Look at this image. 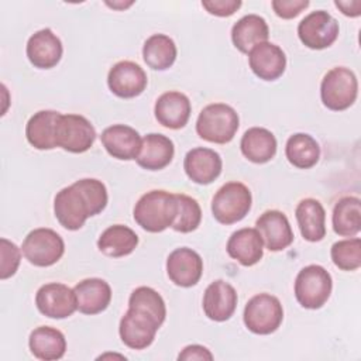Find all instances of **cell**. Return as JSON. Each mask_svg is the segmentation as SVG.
<instances>
[{
  "label": "cell",
  "instance_id": "obj_9",
  "mask_svg": "<svg viewBox=\"0 0 361 361\" xmlns=\"http://www.w3.org/2000/svg\"><path fill=\"white\" fill-rule=\"evenodd\" d=\"M94 140L96 130L86 117L80 114L59 116L55 130L56 147L72 154H82L90 149Z\"/></svg>",
  "mask_w": 361,
  "mask_h": 361
},
{
  "label": "cell",
  "instance_id": "obj_33",
  "mask_svg": "<svg viewBox=\"0 0 361 361\" xmlns=\"http://www.w3.org/2000/svg\"><path fill=\"white\" fill-rule=\"evenodd\" d=\"M285 155L289 164L295 168L309 169L317 164L320 158V147L312 135L296 133L288 138Z\"/></svg>",
  "mask_w": 361,
  "mask_h": 361
},
{
  "label": "cell",
  "instance_id": "obj_6",
  "mask_svg": "<svg viewBox=\"0 0 361 361\" xmlns=\"http://www.w3.org/2000/svg\"><path fill=\"white\" fill-rule=\"evenodd\" d=\"M331 289V275L322 265H307L296 275L295 296L305 309H320L329 300Z\"/></svg>",
  "mask_w": 361,
  "mask_h": 361
},
{
  "label": "cell",
  "instance_id": "obj_7",
  "mask_svg": "<svg viewBox=\"0 0 361 361\" xmlns=\"http://www.w3.org/2000/svg\"><path fill=\"white\" fill-rule=\"evenodd\" d=\"M243 319L251 333L267 336L279 329L283 320V309L276 296L258 293L247 302Z\"/></svg>",
  "mask_w": 361,
  "mask_h": 361
},
{
  "label": "cell",
  "instance_id": "obj_31",
  "mask_svg": "<svg viewBox=\"0 0 361 361\" xmlns=\"http://www.w3.org/2000/svg\"><path fill=\"white\" fill-rule=\"evenodd\" d=\"M333 230L341 237H354L361 230V200L357 196L338 199L333 209Z\"/></svg>",
  "mask_w": 361,
  "mask_h": 361
},
{
  "label": "cell",
  "instance_id": "obj_29",
  "mask_svg": "<svg viewBox=\"0 0 361 361\" xmlns=\"http://www.w3.org/2000/svg\"><path fill=\"white\" fill-rule=\"evenodd\" d=\"M275 135L262 127L248 128L240 141L243 155L254 164H265L271 161L276 154Z\"/></svg>",
  "mask_w": 361,
  "mask_h": 361
},
{
  "label": "cell",
  "instance_id": "obj_34",
  "mask_svg": "<svg viewBox=\"0 0 361 361\" xmlns=\"http://www.w3.org/2000/svg\"><path fill=\"white\" fill-rule=\"evenodd\" d=\"M128 307L149 314L159 326L166 317V306L162 296L149 286L135 288L128 298Z\"/></svg>",
  "mask_w": 361,
  "mask_h": 361
},
{
  "label": "cell",
  "instance_id": "obj_19",
  "mask_svg": "<svg viewBox=\"0 0 361 361\" xmlns=\"http://www.w3.org/2000/svg\"><path fill=\"white\" fill-rule=\"evenodd\" d=\"M141 140L138 131L126 124H113L104 128L100 135L107 154L120 161L135 159L141 148Z\"/></svg>",
  "mask_w": 361,
  "mask_h": 361
},
{
  "label": "cell",
  "instance_id": "obj_30",
  "mask_svg": "<svg viewBox=\"0 0 361 361\" xmlns=\"http://www.w3.org/2000/svg\"><path fill=\"white\" fill-rule=\"evenodd\" d=\"M138 245V235L124 224L107 227L97 240V248L102 254L113 258L130 255Z\"/></svg>",
  "mask_w": 361,
  "mask_h": 361
},
{
  "label": "cell",
  "instance_id": "obj_27",
  "mask_svg": "<svg viewBox=\"0 0 361 361\" xmlns=\"http://www.w3.org/2000/svg\"><path fill=\"white\" fill-rule=\"evenodd\" d=\"M28 347L35 358L54 361L65 355L66 338L63 333L55 327L39 326L31 331Z\"/></svg>",
  "mask_w": 361,
  "mask_h": 361
},
{
  "label": "cell",
  "instance_id": "obj_14",
  "mask_svg": "<svg viewBox=\"0 0 361 361\" xmlns=\"http://www.w3.org/2000/svg\"><path fill=\"white\" fill-rule=\"evenodd\" d=\"M166 274L176 286H195L203 274V259L192 248H176L166 258Z\"/></svg>",
  "mask_w": 361,
  "mask_h": 361
},
{
  "label": "cell",
  "instance_id": "obj_41",
  "mask_svg": "<svg viewBox=\"0 0 361 361\" xmlns=\"http://www.w3.org/2000/svg\"><path fill=\"white\" fill-rule=\"evenodd\" d=\"M334 4H336L337 8L341 10V13L344 16L358 17L361 14V1L360 0H354V1H340V0H336Z\"/></svg>",
  "mask_w": 361,
  "mask_h": 361
},
{
  "label": "cell",
  "instance_id": "obj_26",
  "mask_svg": "<svg viewBox=\"0 0 361 361\" xmlns=\"http://www.w3.org/2000/svg\"><path fill=\"white\" fill-rule=\"evenodd\" d=\"M268 24L265 18L258 14H247L241 17L231 28V41L243 54H248L255 45L268 41Z\"/></svg>",
  "mask_w": 361,
  "mask_h": 361
},
{
  "label": "cell",
  "instance_id": "obj_3",
  "mask_svg": "<svg viewBox=\"0 0 361 361\" xmlns=\"http://www.w3.org/2000/svg\"><path fill=\"white\" fill-rule=\"evenodd\" d=\"M240 126L237 111L226 103H212L203 107L196 121L197 135L209 142H230Z\"/></svg>",
  "mask_w": 361,
  "mask_h": 361
},
{
  "label": "cell",
  "instance_id": "obj_22",
  "mask_svg": "<svg viewBox=\"0 0 361 361\" xmlns=\"http://www.w3.org/2000/svg\"><path fill=\"white\" fill-rule=\"evenodd\" d=\"M78 310L83 314L104 312L111 300V288L102 278H86L73 288Z\"/></svg>",
  "mask_w": 361,
  "mask_h": 361
},
{
  "label": "cell",
  "instance_id": "obj_36",
  "mask_svg": "<svg viewBox=\"0 0 361 361\" xmlns=\"http://www.w3.org/2000/svg\"><path fill=\"white\" fill-rule=\"evenodd\" d=\"M333 264L341 271H355L361 267V240L358 237L340 240L330 250Z\"/></svg>",
  "mask_w": 361,
  "mask_h": 361
},
{
  "label": "cell",
  "instance_id": "obj_18",
  "mask_svg": "<svg viewBox=\"0 0 361 361\" xmlns=\"http://www.w3.org/2000/svg\"><path fill=\"white\" fill-rule=\"evenodd\" d=\"M25 52L31 65L38 69H51L59 63L63 47L52 30L42 28L28 38Z\"/></svg>",
  "mask_w": 361,
  "mask_h": 361
},
{
  "label": "cell",
  "instance_id": "obj_2",
  "mask_svg": "<svg viewBox=\"0 0 361 361\" xmlns=\"http://www.w3.org/2000/svg\"><path fill=\"white\" fill-rule=\"evenodd\" d=\"M178 212L175 193L154 189L144 193L134 206L135 223L148 233H161L172 227Z\"/></svg>",
  "mask_w": 361,
  "mask_h": 361
},
{
  "label": "cell",
  "instance_id": "obj_10",
  "mask_svg": "<svg viewBox=\"0 0 361 361\" xmlns=\"http://www.w3.org/2000/svg\"><path fill=\"white\" fill-rule=\"evenodd\" d=\"M298 37L310 49L329 48L338 37V23L324 10L312 11L299 23Z\"/></svg>",
  "mask_w": 361,
  "mask_h": 361
},
{
  "label": "cell",
  "instance_id": "obj_8",
  "mask_svg": "<svg viewBox=\"0 0 361 361\" xmlns=\"http://www.w3.org/2000/svg\"><path fill=\"white\" fill-rule=\"evenodd\" d=\"M21 251L30 264L44 268L56 264L62 258L65 243L52 228L39 227L27 234Z\"/></svg>",
  "mask_w": 361,
  "mask_h": 361
},
{
  "label": "cell",
  "instance_id": "obj_15",
  "mask_svg": "<svg viewBox=\"0 0 361 361\" xmlns=\"http://www.w3.org/2000/svg\"><path fill=\"white\" fill-rule=\"evenodd\" d=\"M223 168V161L219 152L210 148L197 147L185 155L183 169L188 178L197 185H209L214 182Z\"/></svg>",
  "mask_w": 361,
  "mask_h": 361
},
{
  "label": "cell",
  "instance_id": "obj_12",
  "mask_svg": "<svg viewBox=\"0 0 361 361\" xmlns=\"http://www.w3.org/2000/svg\"><path fill=\"white\" fill-rule=\"evenodd\" d=\"M159 327L149 314L128 307L120 320L118 334L128 348L144 350L152 344Z\"/></svg>",
  "mask_w": 361,
  "mask_h": 361
},
{
  "label": "cell",
  "instance_id": "obj_38",
  "mask_svg": "<svg viewBox=\"0 0 361 361\" xmlns=\"http://www.w3.org/2000/svg\"><path fill=\"white\" fill-rule=\"evenodd\" d=\"M275 14L283 20L298 17L305 8L309 7L307 0H274L271 3Z\"/></svg>",
  "mask_w": 361,
  "mask_h": 361
},
{
  "label": "cell",
  "instance_id": "obj_21",
  "mask_svg": "<svg viewBox=\"0 0 361 361\" xmlns=\"http://www.w3.org/2000/svg\"><path fill=\"white\" fill-rule=\"evenodd\" d=\"M154 113L161 126L171 130H179L189 121L192 113L190 100L182 92H165L157 99Z\"/></svg>",
  "mask_w": 361,
  "mask_h": 361
},
{
  "label": "cell",
  "instance_id": "obj_35",
  "mask_svg": "<svg viewBox=\"0 0 361 361\" xmlns=\"http://www.w3.org/2000/svg\"><path fill=\"white\" fill-rule=\"evenodd\" d=\"M178 212L172 228L178 233H192L202 221V209L196 199L183 193H175Z\"/></svg>",
  "mask_w": 361,
  "mask_h": 361
},
{
  "label": "cell",
  "instance_id": "obj_17",
  "mask_svg": "<svg viewBox=\"0 0 361 361\" xmlns=\"http://www.w3.org/2000/svg\"><path fill=\"white\" fill-rule=\"evenodd\" d=\"M248 63L257 78L276 80L286 69V55L281 47L265 41L248 52Z\"/></svg>",
  "mask_w": 361,
  "mask_h": 361
},
{
  "label": "cell",
  "instance_id": "obj_5",
  "mask_svg": "<svg viewBox=\"0 0 361 361\" xmlns=\"http://www.w3.org/2000/svg\"><path fill=\"white\" fill-rule=\"evenodd\" d=\"M252 196L241 182L224 183L212 199L213 217L221 224H234L243 220L251 210Z\"/></svg>",
  "mask_w": 361,
  "mask_h": 361
},
{
  "label": "cell",
  "instance_id": "obj_42",
  "mask_svg": "<svg viewBox=\"0 0 361 361\" xmlns=\"http://www.w3.org/2000/svg\"><path fill=\"white\" fill-rule=\"evenodd\" d=\"M107 6H110V7H113V8H126V7H128V6H131L133 3H128V4H114V3H106Z\"/></svg>",
  "mask_w": 361,
  "mask_h": 361
},
{
  "label": "cell",
  "instance_id": "obj_39",
  "mask_svg": "<svg viewBox=\"0 0 361 361\" xmlns=\"http://www.w3.org/2000/svg\"><path fill=\"white\" fill-rule=\"evenodd\" d=\"M240 0H203L202 6L206 8V11L212 16L217 17H230L233 16L240 7Z\"/></svg>",
  "mask_w": 361,
  "mask_h": 361
},
{
  "label": "cell",
  "instance_id": "obj_28",
  "mask_svg": "<svg viewBox=\"0 0 361 361\" xmlns=\"http://www.w3.org/2000/svg\"><path fill=\"white\" fill-rule=\"evenodd\" d=\"M61 113L55 110H39L34 113L25 126V137L37 149L56 148L55 130Z\"/></svg>",
  "mask_w": 361,
  "mask_h": 361
},
{
  "label": "cell",
  "instance_id": "obj_1",
  "mask_svg": "<svg viewBox=\"0 0 361 361\" xmlns=\"http://www.w3.org/2000/svg\"><path fill=\"white\" fill-rule=\"evenodd\" d=\"M107 200V189L102 180L83 178L55 195L54 213L63 228L75 231L82 228L89 217L102 213Z\"/></svg>",
  "mask_w": 361,
  "mask_h": 361
},
{
  "label": "cell",
  "instance_id": "obj_32",
  "mask_svg": "<svg viewBox=\"0 0 361 361\" xmlns=\"http://www.w3.org/2000/svg\"><path fill=\"white\" fill-rule=\"evenodd\" d=\"M178 49L173 39L165 34L148 37L142 45L144 62L154 71L169 69L176 59Z\"/></svg>",
  "mask_w": 361,
  "mask_h": 361
},
{
  "label": "cell",
  "instance_id": "obj_37",
  "mask_svg": "<svg viewBox=\"0 0 361 361\" xmlns=\"http://www.w3.org/2000/svg\"><path fill=\"white\" fill-rule=\"evenodd\" d=\"M0 252H1V264H0V278L7 279L13 276L20 265L21 251L20 248L10 240H0Z\"/></svg>",
  "mask_w": 361,
  "mask_h": 361
},
{
  "label": "cell",
  "instance_id": "obj_13",
  "mask_svg": "<svg viewBox=\"0 0 361 361\" xmlns=\"http://www.w3.org/2000/svg\"><path fill=\"white\" fill-rule=\"evenodd\" d=\"M147 83V73L133 61H120L114 63L107 75V86L110 92L121 99L140 96L145 90Z\"/></svg>",
  "mask_w": 361,
  "mask_h": 361
},
{
  "label": "cell",
  "instance_id": "obj_25",
  "mask_svg": "<svg viewBox=\"0 0 361 361\" xmlns=\"http://www.w3.org/2000/svg\"><path fill=\"white\" fill-rule=\"evenodd\" d=\"M295 217L302 237L317 243L326 235V212L323 204L312 197L300 200L295 209Z\"/></svg>",
  "mask_w": 361,
  "mask_h": 361
},
{
  "label": "cell",
  "instance_id": "obj_24",
  "mask_svg": "<svg viewBox=\"0 0 361 361\" xmlns=\"http://www.w3.org/2000/svg\"><path fill=\"white\" fill-rule=\"evenodd\" d=\"M173 154L175 147L169 137L151 133L141 140V148L135 161L147 171H159L172 162Z\"/></svg>",
  "mask_w": 361,
  "mask_h": 361
},
{
  "label": "cell",
  "instance_id": "obj_23",
  "mask_svg": "<svg viewBox=\"0 0 361 361\" xmlns=\"http://www.w3.org/2000/svg\"><path fill=\"white\" fill-rule=\"evenodd\" d=\"M227 254L244 267H252L264 255V241L257 228L244 227L234 231L226 245Z\"/></svg>",
  "mask_w": 361,
  "mask_h": 361
},
{
  "label": "cell",
  "instance_id": "obj_20",
  "mask_svg": "<svg viewBox=\"0 0 361 361\" xmlns=\"http://www.w3.org/2000/svg\"><path fill=\"white\" fill-rule=\"evenodd\" d=\"M237 292L223 279L212 282L203 295V312L213 322L228 320L237 307Z\"/></svg>",
  "mask_w": 361,
  "mask_h": 361
},
{
  "label": "cell",
  "instance_id": "obj_11",
  "mask_svg": "<svg viewBox=\"0 0 361 361\" xmlns=\"http://www.w3.org/2000/svg\"><path fill=\"white\" fill-rule=\"evenodd\" d=\"M35 305L39 313L51 319H66L78 310L73 289L59 282L42 285L37 290Z\"/></svg>",
  "mask_w": 361,
  "mask_h": 361
},
{
  "label": "cell",
  "instance_id": "obj_40",
  "mask_svg": "<svg viewBox=\"0 0 361 361\" xmlns=\"http://www.w3.org/2000/svg\"><path fill=\"white\" fill-rule=\"evenodd\" d=\"M178 360H213V354L203 345H186L178 355Z\"/></svg>",
  "mask_w": 361,
  "mask_h": 361
},
{
  "label": "cell",
  "instance_id": "obj_16",
  "mask_svg": "<svg viewBox=\"0 0 361 361\" xmlns=\"http://www.w3.org/2000/svg\"><path fill=\"white\" fill-rule=\"evenodd\" d=\"M255 228L261 234L264 245L269 251H282L293 243V231L285 213L267 210L255 221Z\"/></svg>",
  "mask_w": 361,
  "mask_h": 361
},
{
  "label": "cell",
  "instance_id": "obj_4",
  "mask_svg": "<svg viewBox=\"0 0 361 361\" xmlns=\"http://www.w3.org/2000/svg\"><path fill=\"white\" fill-rule=\"evenodd\" d=\"M358 94L355 73L344 66L330 69L322 79L320 97L323 104L333 111H343L354 104Z\"/></svg>",
  "mask_w": 361,
  "mask_h": 361
}]
</instances>
